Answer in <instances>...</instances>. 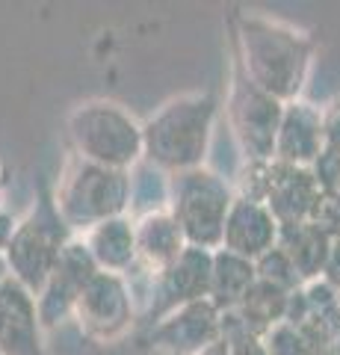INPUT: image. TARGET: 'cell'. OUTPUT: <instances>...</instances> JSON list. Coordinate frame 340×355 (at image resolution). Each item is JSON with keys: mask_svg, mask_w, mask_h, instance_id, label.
I'll return each instance as SVG.
<instances>
[{"mask_svg": "<svg viewBox=\"0 0 340 355\" xmlns=\"http://www.w3.org/2000/svg\"><path fill=\"white\" fill-rule=\"evenodd\" d=\"M237 65L255 86L281 104L299 101L305 77L311 69L314 42L290 24L263 15H237Z\"/></svg>", "mask_w": 340, "mask_h": 355, "instance_id": "6da1fadb", "label": "cell"}, {"mask_svg": "<svg viewBox=\"0 0 340 355\" xmlns=\"http://www.w3.org/2000/svg\"><path fill=\"white\" fill-rule=\"evenodd\" d=\"M216 98L211 92H190L163 104L145 125V163L169 175L202 169L216 121Z\"/></svg>", "mask_w": 340, "mask_h": 355, "instance_id": "7a4b0ae2", "label": "cell"}, {"mask_svg": "<svg viewBox=\"0 0 340 355\" xmlns=\"http://www.w3.org/2000/svg\"><path fill=\"white\" fill-rule=\"evenodd\" d=\"M65 128L74 146V157L80 160L130 172L145 157L142 125H136V119L113 101H86L74 107L65 119Z\"/></svg>", "mask_w": 340, "mask_h": 355, "instance_id": "3957f363", "label": "cell"}, {"mask_svg": "<svg viewBox=\"0 0 340 355\" xmlns=\"http://www.w3.org/2000/svg\"><path fill=\"white\" fill-rule=\"evenodd\" d=\"M53 207L69 231H92L107 219L125 216L130 207V172L71 157L60 178Z\"/></svg>", "mask_w": 340, "mask_h": 355, "instance_id": "277c9868", "label": "cell"}, {"mask_svg": "<svg viewBox=\"0 0 340 355\" xmlns=\"http://www.w3.org/2000/svg\"><path fill=\"white\" fill-rule=\"evenodd\" d=\"M234 205V187L211 169H190L172 175L169 210L184 231L186 246L216 252L222 249L225 219Z\"/></svg>", "mask_w": 340, "mask_h": 355, "instance_id": "5b68a950", "label": "cell"}, {"mask_svg": "<svg viewBox=\"0 0 340 355\" xmlns=\"http://www.w3.org/2000/svg\"><path fill=\"white\" fill-rule=\"evenodd\" d=\"M71 240L69 225L57 214L53 202H45L36 214L18 222L12 240L3 252L9 279H15L24 291L39 296L53 272V263L60 258V249Z\"/></svg>", "mask_w": 340, "mask_h": 355, "instance_id": "8992f818", "label": "cell"}, {"mask_svg": "<svg viewBox=\"0 0 340 355\" xmlns=\"http://www.w3.org/2000/svg\"><path fill=\"white\" fill-rule=\"evenodd\" d=\"M284 107L287 104L255 86L237 65L231 98H228V119H231V130L246 160H276V139Z\"/></svg>", "mask_w": 340, "mask_h": 355, "instance_id": "52a82bcc", "label": "cell"}, {"mask_svg": "<svg viewBox=\"0 0 340 355\" xmlns=\"http://www.w3.org/2000/svg\"><path fill=\"white\" fill-rule=\"evenodd\" d=\"M71 317L86 338L98 343H113L134 323V296L125 275L98 272L80 291Z\"/></svg>", "mask_w": 340, "mask_h": 355, "instance_id": "ba28073f", "label": "cell"}, {"mask_svg": "<svg viewBox=\"0 0 340 355\" xmlns=\"http://www.w3.org/2000/svg\"><path fill=\"white\" fill-rule=\"evenodd\" d=\"M211 279H213V252L186 246L181 258L172 261L166 270L151 272V299H148L151 323H160L163 317L178 311L181 305L211 299Z\"/></svg>", "mask_w": 340, "mask_h": 355, "instance_id": "9c48e42d", "label": "cell"}, {"mask_svg": "<svg viewBox=\"0 0 340 355\" xmlns=\"http://www.w3.org/2000/svg\"><path fill=\"white\" fill-rule=\"evenodd\" d=\"M101 272L92 258V252L86 249V243L71 237L60 249V258L53 263V272L45 284V291L36 296V311H39V323L42 329H53L62 323L65 317H71L74 302L86 284Z\"/></svg>", "mask_w": 340, "mask_h": 355, "instance_id": "30bf717a", "label": "cell"}, {"mask_svg": "<svg viewBox=\"0 0 340 355\" xmlns=\"http://www.w3.org/2000/svg\"><path fill=\"white\" fill-rule=\"evenodd\" d=\"M219 340V308L211 299L181 305L151 326L148 343L169 355H199Z\"/></svg>", "mask_w": 340, "mask_h": 355, "instance_id": "8fae6325", "label": "cell"}, {"mask_svg": "<svg viewBox=\"0 0 340 355\" xmlns=\"http://www.w3.org/2000/svg\"><path fill=\"white\" fill-rule=\"evenodd\" d=\"M0 355H45L36 296L15 279L0 284Z\"/></svg>", "mask_w": 340, "mask_h": 355, "instance_id": "7c38bea8", "label": "cell"}, {"mask_svg": "<svg viewBox=\"0 0 340 355\" xmlns=\"http://www.w3.org/2000/svg\"><path fill=\"white\" fill-rule=\"evenodd\" d=\"M320 196L323 190L311 169L272 160V184H269V193L263 205L269 207V214L276 216L278 225L308 222L316 202H320Z\"/></svg>", "mask_w": 340, "mask_h": 355, "instance_id": "4fadbf2b", "label": "cell"}, {"mask_svg": "<svg viewBox=\"0 0 340 355\" xmlns=\"http://www.w3.org/2000/svg\"><path fill=\"white\" fill-rule=\"evenodd\" d=\"M278 228L281 225L276 222V216L269 214L267 205L234 196V205H231V210H228V219H225L222 249L240 254V258L258 261L260 254L276 249Z\"/></svg>", "mask_w": 340, "mask_h": 355, "instance_id": "5bb4252c", "label": "cell"}, {"mask_svg": "<svg viewBox=\"0 0 340 355\" xmlns=\"http://www.w3.org/2000/svg\"><path fill=\"white\" fill-rule=\"evenodd\" d=\"M323 151H325L323 110L305 101H293L284 107V119L276 139V160L311 169Z\"/></svg>", "mask_w": 340, "mask_h": 355, "instance_id": "9a60e30c", "label": "cell"}, {"mask_svg": "<svg viewBox=\"0 0 340 355\" xmlns=\"http://www.w3.org/2000/svg\"><path fill=\"white\" fill-rule=\"evenodd\" d=\"M134 231H136V263H142L151 272L166 270L186 249L184 231L175 222L172 210H160V214H148L136 219Z\"/></svg>", "mask_w": 340, "mask_h": 355, "instance_id": "2e32d148", "label": "cell"}, {"mask_svg": "<svg viewBox=\"0 0 340 355\" xmlns=\"http://www.w3.org/2000/svg\"><path fill=\"white\" fill-rule=\"evenodd\" d=\"M86 249L92 252V258L101 272H130L136 263V231L134 222L127 216L107 219L101 225H95L92 231H86Z\"/></svg>", "mask_w": 340, "mask_h": 355, "instance_id": "e0dca14e", "label": "cell"}, {"mask_svg": "<svg viewBox=\"0 0 340 355\" xmlns=\"http://www.w3.org/2000/svg\"><path fill=\"white\" fill-rule=\"evenodd\" d=\"M278 249H284V254L290 258L302 284H311L316 279H323V272H325V261H328V252H332V237L323 228H316L314 222L281 225Z\"/></svg>", "mask_w": 340, "mask_h": 355, "instance_id": "ac0fdd59", "label": "cell"}, {"mask_svg": "<svg viewBox=\"0 0 340 355\" xmlns=\"http://www.w3.org/2000/svg\"><path fill=\"white\" fill-rule=\"evenodd\" d=\"M258 282L255 261L240 258V254L228 249L213 252V279H211V302L222 311H234Z\"/></svg>", "mask_w": 340, "mask_h": 355, "instance_id": "d6986e66", "label": "cell"}, {"mask_svg": "<svg viewBox=\"0 0 340 355\" xmlns=\"http://www.w3.org/2000/svg\"><path fill=\"white\" fill-rule=\"evenodd\" d=\"M287 305H290L287 291L258 279L251 284V291L246 293V299L240 302V308H234V311L243 317V323L255 331V335H267L272 326H278L281 320L287 317Z\"/></svg>", "mask_w": 340, "mask_h": 355, "instance_id": "ffe728a7", "label": "cell"}, {"mask_svg": "<svg viewBox=\"0 0 340 355\" xmlns=\"http://www.w3.org/2000/svg\"><path fill=\"white\" fill-rule=\"evenodd\" d=\"M169 202H172V175L145 160H139L130 169V207L127 210L136 219H142L148 214L169 210Z\"/></svg>", "mask_w": 340, "mask_h": 355, "instance_id": "44dd1931", "label": "cell"}, {"mask_svg": "<svg viewBox=\"0 0 340 355\" xmlns=\"http://www.w3.org/2000/svg\"><path fill=\"white\" fill-rule=\"evenodd\" d=\"M255 272H258L260 282H269V284H276L287 293L302 287L299 272H296V266L290 263L287 254H284V249H278V243H276V249H269L267 254H260V258L255 261Z\"/></svg>", "mask_w": 340, "mask_h": 355, "instance_id": "7402d4cb", "label": "cell"}, {"mask_svg": "<svg viewBox=\"0 0 340 355\" xmlns=\"http://www.w3.org/2000/svg\"><path fill=\"white\" fill-rule=\"evenodd\" d=\"M260 338H263V347H267V355H314L308 338L293 323H287V320H281L278 326H272Z\"/></svg>", "mask_w": 340, "mask_h": 355, "instance_id": "603a6c76", "label": "cell"}, {"mask_svg": "<svg viewBox=\"0 0 340 355\" xmlns=\"http://www.w3.org/2000/svg\"><path fill=\"white\" fill-rule=\"evenodd\" d=\"M311 172L320 184L323 196H332V198H340V151H323L320 160L311 166Z\"/></svg>", "mask_w": 340, "mask_h": 355, "instance_id": "cb8c5ba5", "label": "cell"}, {"mask_svg": "<svg viewBox=\"0 0 340 355\" xmlns=\"http://www.w3.org/2000/svg\"><path fill=\"white\" fill-rule=\"evenodd\" d=\"M323 137L328 151H340V101L328 104V110H323Z\"/></svg>", "mask_w": 340, "mask_h": 355, "instance_id": "d4e9b609", "label": "cell"}, {"mask_svg": "<svg viewBox=\"0 0 340 355\" xmlns=\"http://www.w3.org/2000/svg\"><path fill=\"white\" fill-rule=\"evenodd\" d=\"M323 279L332 284V287H340V237L332 240V252H328V261H325V272Z\"/></svg>", "mask_w": 340, "mask_h": 355, "instance_id": "484cf974", "label": "cell"}, {"mask_svg": "<svg viewBox=\"0 0 340 355\" xmlns=\"http://www.w3.org/2000/svg\"><path fill=\"white\" fill-rule=\"evenodd\" d=\"M199 355H231V352H228L225 340H216V343H211V347H207V349H202Z\"/></svg>", "mask_w": 340, "mask_h": 355, "instance_id": "4316f807", "label": "cell"}, {"mask_svg": "<svg viewBox=\"0 0 340 355\" xmlns=\"http://www.w3.org/2000/svg\"><path fill=\"white\" fill-rule=\"evenodd\" d=\"M9 279V266H6V258H3V252H0V284H3Z\"/></svg>", "mask_w": 340, "mask_h": 355, "instance_id": "83f0119b", "label": "cell"}, {"mask_svg": "<svg viewBox=\"0 0 340 355\" xmlns=\"http://www.w3.org/2000/svg\"><path fill=\"white\" fill-rule=\"evenodd\" d=\"M334 291H337V311H340V287H334Z\"/></svg>", "mask_w": 340, "mask_h": 355, "instance_id": "f1b7e54d", "label": "cell"}]
</instances>
